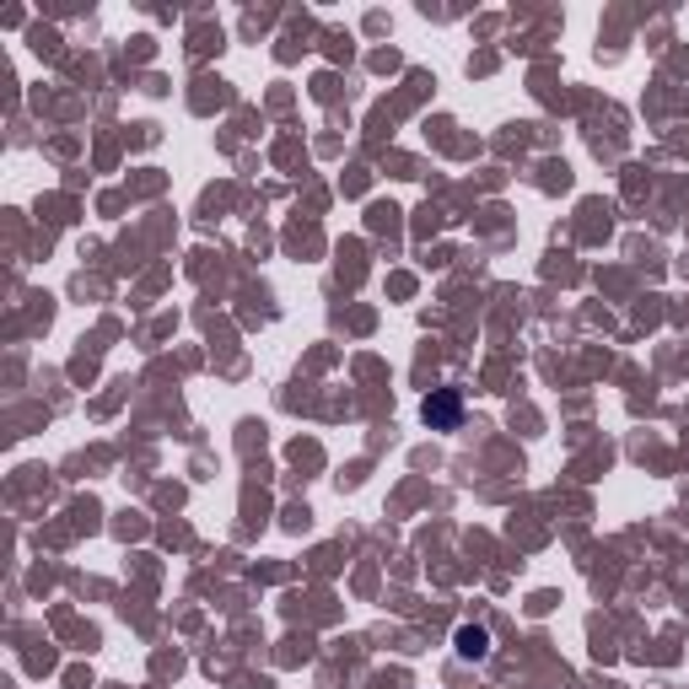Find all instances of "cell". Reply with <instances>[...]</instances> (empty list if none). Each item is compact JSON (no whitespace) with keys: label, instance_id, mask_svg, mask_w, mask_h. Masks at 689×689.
<instances>
[{"label":"cell","instance_id":"1","mask_svg":"<svg viewBox=\"0 0 689 689\" xmlns=\"http://www.w3.org/2000/svg\"><path fill=\"white\" fill-rule=\"evenodd\" d=\"M420 415H426L431 431H458V420H463V399H458V388H437V394L420 405Z\"/></svg>","mask_w":689,"mask_h":689},{"label":"cell","instance_id":"2","mask_svg":"<svg viewBox=\"0 0 689 689\" xmlns=\"http://www.w3.org/2000/svg\"><path fill=\"white\" fill-rule=\"evenodd\" d=\"M458 657H469V662H480V657H490V636L480 630V625H458Z\"/></svg>","mask_w":689,"mask_h":689}]
</instances>
